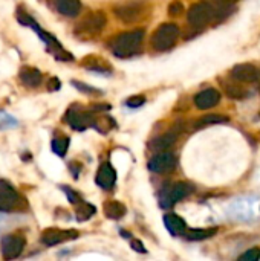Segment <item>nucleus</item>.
<instances>
[{"label": "nucleus", "instance_id": "obj_1", "mask_svg": "<svg viewBox=\"0 0 260 261\" xmlns=\"http://www.w3.org/2000/svg\"><path fill=\"white\" fill-rule=\"evenodd\" d=\"M143 41H144V31L143 29L129 31V32H123L120 35H116L110 43V49H112L115 57L129 58V57L136 55L141 50Z\"/></svg>", "mask_w": 260, "mask_h": 261}, {"label": "nucleus", "instance_id": "obj_2", "mask_svg": "<svg viewBox=\"0 0 260 261\" xmlns=\"http://www.w3.org/2000/svg\"><path fill=\"white\" fill-rule=\"evenodd\" d=\"M106 23H107L106 14L103 11H93V12H89L81 21H78V24L74 29V34L80 40H84V41L92 40L103 32V29L106 28Z\"/></svg>", "mask_w": 260, "mask_h": 261}, {"label": "nucleus", "instance_id": "obj_3", "mask_svg": "<svg viewBox=\"0 0 260 261\" xmlns=\"http://www.w3.org/2000/svg\"><path fill=\"white\" fill-rule=\"evenodd\" d=\"M113 12L116 18L121 20L123 23L133 24L147 18V15L150 14V3L143 2V0H132V2L115 6Z\"/></svg>", "mask_w": 260, "mask_h": 261}, {"label": "nucleus", "instance_id": "obj_4", "mask_svg": "<svg viewBox=\"0 0 260 261\" xmlns=\"http://www.w3.org/2000/svg\"><path fill=\"white\" fill-rule=\"evenodd\" d=\"M179 37V28L175 23H162L156 28L150 38V44L156 52L170 50Z\"/></svg>", "mask_w": 260, "mask_h": 261}, {"label": "nucleus", "instance_id": "obj_5", "mask_svg": "<svg viewBox=\"0 0 260 261\" xmlns=\"http://www.w3.org/2000/svg\"><path fill=\"white\" fill-rule=\"evenodd\" d=\"M187 21L196 29H201L211 21L216 23V8L208 2L195 3L187 12Z\"/></svg>", "mask_w": 260, "mask_h": 261}, {"label": "nucleus", "instance_id": "obj_6", "mask_svg": "<svg viewBox=\"0 0 260 261\" xmlns=\"http://www.w3.org/2000/svg\"><path fill=\"white\" fill-rule=\"evenodd\" d=\"M193 193V187L187 182H176L169 188H164L161 196H159V205L164 210L172 208L173 205H176L179 200H182L184 197L190 196Z\"/></svg>", "mask_w": 260, "mask_h": 261}, {"label": "nucleus", "instance_id": "obj_7", "mask_svg": "<svg viewBox=\"0 0 260 261\" xmlns=\"http://www.w3.org/2000/svg\"><path fill=\"white\" fill-rule=\"evenodd\" d=\"M26 239L21 234H6L0 240V252L3 260H15L21 255Z\"/></svg>", "mask_w": 260, "mask_h": 261}, {"label": "nucleus", "instance_id": "obj_8", "mask_svg": "<svg viewBox=\"0 0 260 261\" xmlns=\"http://www.w3.org/2000/svg\"><path fill=\"white\" fill-rule=\"evenodd\" d=\"M64 119L74 130H78V132H83L87 127H93V124H95V115L90 112H86L77 106L70 107L66 112Z\"/></svg>", "mask_w": 260, "mask_h": 261}, {"label": "nucleus", "instance_id": "obj_9", "mask_svg": "<svg viewBox=\"0 0 260 261\" xmlns=\"http://www.w3.org/2000/svg\"><path fill=\"white\" fill-rule=\"evenodd\" d=\"M23 199L6 180H0V213H11L20 208Z\"/></svg>", "mask_w": 260, "mask_h": 261}, {"label": "nucleus", "instance_id": "obj_10", "mask_svg": "<svg viewBox=\"0 0 260 261\" xmlns=\"http://www.w3.org/2000/svg\"><path fill=\"white\" fill-rule=\"evenodd\" d=\"M78 231L75 229H57V228H49L41 232V243L46 246H57L64 242L77 240L78 239Z\"/></svg>", "mask_w": 260, "mask_h": 261}, {"label": "nucleus", "instance_id": "obj_11", "mask_svg": "<svg viewBox=\"0 0 260 261\" xmlns=\"http://www.w3.org/2000/svg\"><path fill=\"white\" fill-rule=\"evenodd\" d=\"M176 167V156L172 151H159L156 153L147 164V168L153 173H169Z\"/></svg>", "mask_w": 260, "mask_h": 261}, {"label": "nucleus", "instance_id": "obj_12", "mask_svg": "<svg viewBox=\"0 0 260 261\" xmlns=\"http://www.w3.org/2000/svg\"><path fill=\"white\" fill-rule=\"evenodd\" d=\"M221 101V92L218 89H205L202 92H199L196 96H195V106L199 109V110H208V109H213L219 104Z\"/></svg>", "mask_w": 260, "mask_h": 261}, {"label": "nucleus", "instance_id": "obj_13", "mask_svg": "<svg viewBox=\"0 0 260 261\" xmlns=\"http://www.w3.org/2000/svg\"><path fill=\"white\" fill-rule=\"evenodd\" d=\"M257 69L250 64V63H241V64H236L231 70H230V75L233 80L239 81V83H254L257 81Z\"/></svg>", "mask_w": 260, "mask_h": 261}, {"label": "nucleus", "instance_id": "obj_14", "mask_svg": "<svg viewBox=\"0 0 260 261\" xmlns=\"http://www.w3.org/2000/svg\"><path fill=\"white\" fill-rule=\"evenodd\" d=\"M97 185L101 187L103 190H110L115 182H116V171L110 164H103L97 173V179H95Z\"/></svg>", "mask_w": 260, "mask_h": 261}, {"label": "nucleus", "instance_id": "obj_15", "mask_svg": "<svg viewBox=\"0 0 260 261\" xmlns=\"http://www.w3.org/2000/svg\"><path fill=\"white\" fill-rule=\"evenodd\" d=\"M176 139H178V130L169 132V133H164V135L152 139L150 144H149V148L153 150V151H158V153L159 151H166V150H169L176 142Z\"/></svg>", "mask_w": 260, "mask_h": 261}, {"label": "nucleus", "instance_id": "obj_16", "mask_svg": "<svg viewBox=\"0 0 260 261\" xmlns=\"http://www.w3.org/2000/svg\"><path fill=\"white\" fill-rule=\"evenodd\" d=\"M18 78L26 87H38L43 81L41 72L34 67H23L18 72Z\"/></svg>", "mask_w": 260, "mask_h": 261}, {"label": "nucleus", "instance_id": "obj_17", "mask_svg": "<svg viewBox=\"0 0 260 261\" xmlns=\"http://www.w3.org/2000/svg\"><path fill=\"white\" fill-rule=\"evenodd\" d=\"M54 5H55V9L66 17H75L81 11L80 0H54Z\"/></svg>", "mask_w": 260, "mask_h": 261}, {"label": "nucleus", "instance_id": "obj_18", "mask_svg": "<svg viewBox=\"0 0 260 261\" xmlns=\"http://www.w3.org/2000/svg\"><path fill=\"white\" fill-rule=\"evenodd\" d=\"M164 225L169 229V232L173 234V236H184L185 231H187L185 222L176 214H167L164 217Z\"/></svg>", "mask_w": 260, "mask_h": 261}, {"label": "nucleus", "instance_id": "obj_19", "mask_svg": "<svg viewBox=\"0 0 260 261\" xmlns=\"http://www.w3.org/2000/svg\"><path fill=\"white\" fill-rule=\"evenodd\" d=\"M103 211H104V216L107 219H112V220H120L126 216V206L118 202V200H109L103 205Z\"/></svg>", "mask_w": 260, "mask_h": 261}, {"label": "nucleus", "instance_id": "obj_20", "mask_svg": "<svg viewBox=\"0 0 260 261\" xmlns=\"http://www.w3.org/2000/svg\"><path fill=\"white\" fill-rule=\"evenodd\" d=\"M81 64L89 69V70H95V72H100V73H110L112 72V67L110 64L103 60V58H98V57H86Z\"/></svg>", "mask_w": 260, "mask_h": 261}, {"label": "nucleus", "instance_id": "obj_21", "mask_svg": "<svg viewBox=\"0 0 260 261\" xmlns=\"http://www.w3.org/2000/svg\"><path fill=\"white\" fill-rule=\"evenodd\" d=\"M228 116L225 115H221V113H211V115H205L202 118H199L196 122H195V128H204V127H208V125H213V124H222V122H228Z\"/></svg>", "mask_w": 260, "mask_h": 261}, {"label": "nucleus", "instance_id": "obj_22", "mask_svg": "<svg viewBox=\"0 0 260 261\" xmlns=\"http://www.w3.org/2000/svg\"><path fill=\"white\" fill-rule=\"evenodd\" d=\"M216 232H218L216 228H211V229H187L184 237L187 240H192V242H201V240L211 239Z\"/></svg>", "mask_w": 260, "mask_h": 261}, {"label": "nucleus", "instance_id": "obj_23", "mask_svg": "<svg viewBox=\"0 0 260 261\" xmlns=\"http://www.w3.org/2000/svg\"><path fill=\"white\" fill-rule=\"evenodd\" d=\"M224 90H225L227 96L231 98V99H244V98H247V90L241 84H238L234 81L225 83L224 84Z\"/></svg>", "mask_w": 260, "mask_h": 261}, {"label": "nucleus", "instance_id": "obj_24", "mask_svg": "<svg viewBox=\"0 0 260 261\" xmlns=\"http://www.w3.org/2000/svg\"><path fill=\"white\" fill-rule=\"evenodd\" d=\"M97 213V208L90 203H86V202H80L78 203V208L75 211V217L78 222H86L89 220L93 214Z\"/></svg>", "mask_w": 260, "mask_h": 261}, {"label": "nucleus", "instance_id": "obj_25", "mask_svg": "<svg viewBox=\"0 0 260 261\" xmlns=\"http://www.w3.org/2000/svg\"><path fill=\"white\" fill-rule=\"evenodd\" d=\"M69 148V138L67 136H55L52 139V151L57 156H64Z\"/></svg>", "mask_w": 260, "mask_h": 261}, {"label": "nucleus", "instance_id": "obj_26", "mask_svg": "<svg viewBox=\"0 0 260 261\" xmlns=\"http://www.w3.org/2000/svg\"><path fill=\"white\" fill-rule=\"evenodd\" d=\"M72 86L77 87L80 92L87 93V95H101V93H103L101 90H98V89H95V87H90V86H87V84H84V83H80V81H72Z\"/></svg>", "mask_w": 260, "mask_h": 261}, {"label": "nucleus", "instance_id": "obj_27", "mask_svg": "<svg viewBox=\"0 0 260 261\" xmlns=\"http://www.w3.org/2000/svg\"><path fill=\"white\" fill-rule=\"evenodd\" d=\"M184 12V5L181 0H173L169 5V15L170 17H178Z\"/></svg>", "mask_w": 260, "mask_h": 261}, {"label": "nucleus", "instance_id": "obj_28", "mask_svg": "<svg viewBox=\"0 0 260 261\" xmlns=\"http://www.w3.org/2000/svg\"><path fill=\"white\" fill-rule=\"evenodd\" d=\"M260 258V249L259 248H253L250 251H247L245 254H242L239 257L241 261H259Z\"/></svg>", "mask_w": 260, "mask_h": 261}, {"label": "nucleus", "instance_id": "obj_29", "mask_svg": "<svg viewBox=\"0 0 260 261\" xmlns=\"http://www.w3.org/2000/svg\"><path fill=\"white\" fill-rule=\"evenodd\" d=\"M61 190L66 193V196H67V199H69V202H70L72 205H78L80 202H83V199L80 197V194L75 193L74 190H70L69 187H61Z\"/></svg>", "mask_w": 260, "mask_h": 261}, {"label": "nucleus", "instance_id": "obj_30", "mask_svg": "<svg viewBox=\"0 0 260 261\" xmlns=\"http://www.w3.org/2000/svg\"><path fill=\"white\" fill-rule=\"evenodd\" d=\"M144 102H146V98L143 95H135V96H130L126 101V106L130 107V109H135V107H141Z\"/></svg>", "mask_w": 260, "mask_h": 261}, {"label": "nucleus", "instance_id": "obj_31", "mask_svg": "<svg viewBox=\"0 0 260 261\" xmlns=\"http://www.w3.org/2000/svg\"><path fill=\"white\" fill-rule=\"evenodd\" d=\"M58 89H60V81H58V78L52 76V78L48 81V90L55 92V90H58Z\"/></svg>", "mask_w": 260, "mask_h": 261}, {"label": "nucleus", "instance_id": "obj_32", "mask_svg": "<svg viewBox=\"0 0 260 261\" xmlns=\"http://www.w3.org/2000/svg\"><path fill=\"white\" fill-rule=\"evenodd\" d=\"M132 248H133V251H136V252L146 254V248H144V245H143L139 240H133V242H132Z\"/></svg>", "mask_w": 260, "mask_h": 261}, {"label": "nucleus", "instance_id": "obj_33", "mask_svg": "<svg viewBox=\"0 0 260 261\" xmlns=\"http://www.w3.org/2000/svg\"><path fill=\"white\" fill-rule=\"evenodd\" d=\"M257 81H259V90H260V70H259V73H257Z\"/></svg>", "mask_w": 260, "mask_h": 261}, {"label": "nucleus", "instance_id": "obj_34", "mask_svg": "<svg viewBox=\"0 0 260 261\" xmlns=\"http://www.w3.org/2000/svg\"><path fill=\"white\" fill-rule=\"evenodd\" d=\"M228 2H231V3H236L238 0H228Z\"/></svg>", "mask_w": 260, "mask_h": 261}]
</instances>
